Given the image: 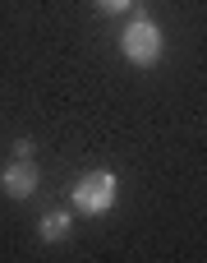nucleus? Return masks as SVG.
<instances>
[{
    "instance_id": "39448f33",
    "label": "nucleus",
    "mask_w": 207,
    "mask_h": 263,
    "mask_svg": "<svg viewBox=\"0 0 207 263\" xmlns=\"http://www.w3.org/2000/svg\"><path fill=\"white\" fill-rule=\"evenodd\" d=\"M97 9H101V14H129L134 0H97Z\"/></svg>"
},
{
    "instance_id": "423d86ee",
    "label": "nucleus",
    "mask_w": 207,
    "mask_h": 263,
    "mask_svg": "<svg viewBox=\"0 0 207 263\" xmlns=\"http://www.w3.org/2000/svg\"><path fill=\"white\" fill-rule=\"evenodd\" d=\"M14 157H32V139H18L14 143Z\"/></svg>"
},
{
    "instance_id": "20e7f679",
    "label": "nucleus",
    "mask_w": 207,
    "mask_h": 263,
    "mask_svg": "<svg viewBox=\"0 0 207 263\" xmlns=\"http://www.w3.org/2000/svg\"><path fill=\"white\" fill-rule=\"evenodd\" d=\"M69 227H74V213H69V208H51V213H42L37 236H42L46 245H55V240H65V236H69Z\"/></svg>"
},
{
    "instance_id": "f03ea898",
    "label": "nucleus",
    "mask_w": 207,
    "mask_h": 263,
    "mask_svg": "<svg viewBox=\"0 0 207 263\" xmlns=\"http://www.w3.org/2000/svg\"><path fill=\"white\" fill-rule=\"evenodd\" d=\"M120 51H125V60H129L134 69H152V65L161 60V51H166V37H161V28H157L148 14H138V18H129L125 32H120Z\"/></svg>"
},
{
    "instance_id": "f257e3e1",
    "label": "nucleus",
    "mask_w": 207,
    "mask_h": 263,
    "mask_svg": "<svg viewBox=\"0 0 207 263\" xmlns=\"http://www.w3.org/2000/svg\"><path fill=\"white\" fill-rule=\"evenodd\" d=\"M115 199H120L115 171H88V176H78V185L69 190V203H74L78 217H106V213L115 208Z\"/></svg>"
},
{
    "instance_id": "7ed1b4c3",
    "label": "nucleus",
    "mask_w": 207,
    "mask_h": 263,
    "mask_svg": "<svg viewBox=\"0 0 207 263\" xmlns=\"http://www.w3.org/2000/svg\"><path fill=\"white\" fill-rule=\"evenodd\" d=\"M37 180H42V171H37V162H28V157H14V162L0 171V190H5L9 199H32V194H37Z\"/></svg>"
}]
</instances>
